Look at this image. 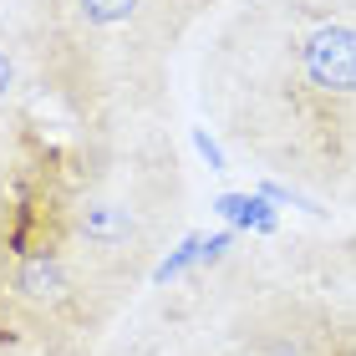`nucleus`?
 <instances>
[{"label": "nucleus", "instance_id": "obj_1", "mask_svg": "<svg viewBox=\"0 0 356 356\" xmlns=\"http://www.w3.org/2000/svg\"><path fill=\"white\" fill-rule=\"evenodd\" d=\"M199 107L265 178L356 209L351 0H239L199 56Z\"/></svg>", "mask_w": 356, "mask_h": 356}, {"label": "nucleus", "instance_id": "obj_2", "mask_svg": "<svg viewBox=\"0 0 356 356\" xmlns=\"http://www.w3.org/2000/svg\"><path fill=\"white\" fill-rule=\"evenodd\" d=\"M31 72V127L67 158L173 118L184 41L153 0H6Z\"/></svg>", "mask_w": 356, "mask_h": 356}, {"label": "nucleus", "instance_id": "obj_3", "mask_svg": "<svg viewBox=\"0 0 356 356\" xmlns=\"http://www.w3.org/2000/svg\"><path fill=\"white\" fill-rule=\"evenodd\" d=\"M184 204L188 178L168 122L92 143L67 163V239L122 290H143L184 239Z\"/></svg>", "mask_w": 356, "mask_h": 356}, {"label": "nucleus", "instance_id": "obj_4", "mask_svg": "<svg viewBox=\"0 0 356 356\" xmlns=\"http://www.w3.org/2000/svg\"><path fill=\"white\" fill-rule=\"evenodd\" d=\"M0 229H6V224H0ZM0 250H6V234H0ZM0 356H92V351L61 341L56 331H46L6 290V275H0Z\"/></svg>", "mask_w": 356, "mask_h": 356}, {"label": "nucleus", "instance_id": "obj_5", "mask_svg": "<svg viewBox=\"0 0 356 356\" xmlns=\"http://www.w3.org/2000/svg\"><path fill=\"white\" fill-rule=\"evenodd\" d=\"M209 209H214L219 224H229L239 234H260V239L280 234V209H275L265 193H254V188H224V193L209 199Z\"/></svg>", "mask_w": 356, "mask_h": 356}, {"label": "nucleus", "instance_id": "obj_6", "mask_svg": "<svg viewBox=\"0 0 356 356\" xmlns=\"http://www.w3.org/2000/svg\"><path fill=\"white\" fill-rule=\"evenodd\" d=\"M188 138H193V148H199V158L209 163V173H229V148H224V138L214 133V127H188Z\"/></svg>", "mask_w": 356, "mask_h": 356}, {"label": "nucleus", "instance_id": "obj_7", "mask_svg": "<svg viewBox=\"0 0 356 356\" xmlns=\"http://www.w3.org/2000/svg\"><path fill=\"white\" fill-rule=\"evenodd\" d=\"M351 6H356V0H351Z\"/></svg>", "mask_w": 356, "mask_h": 356}]
</instances>
